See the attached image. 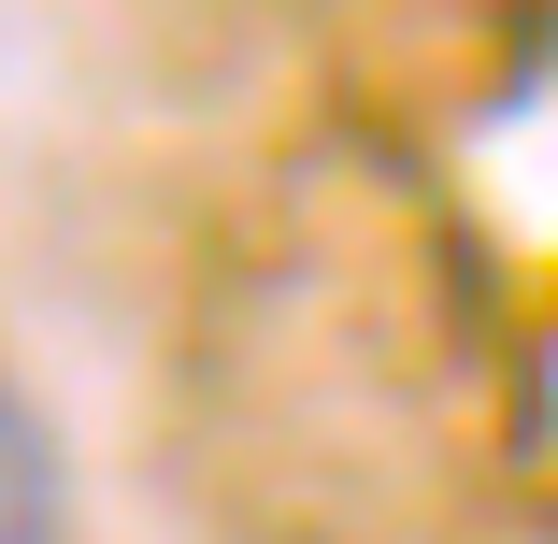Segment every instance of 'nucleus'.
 I'll list each match as a JSON object with an SVG mask.
<instances>
[{
  "instance_id": "obj_1",
  "label": "nucleus",
  "mask_w": 558,
  "mask_h": 544,
  "mask_svg": "<svg viewBox=\"0 0 558 544\" xmlns=\"http://www.w3.org/2000/svg\"><path fill=\"white\" fill-rule=\"evenodd\" d=\"M0 544H72V473H58V430L29 415V387L0 373Z\"/></svg>"
}]
</instances>
